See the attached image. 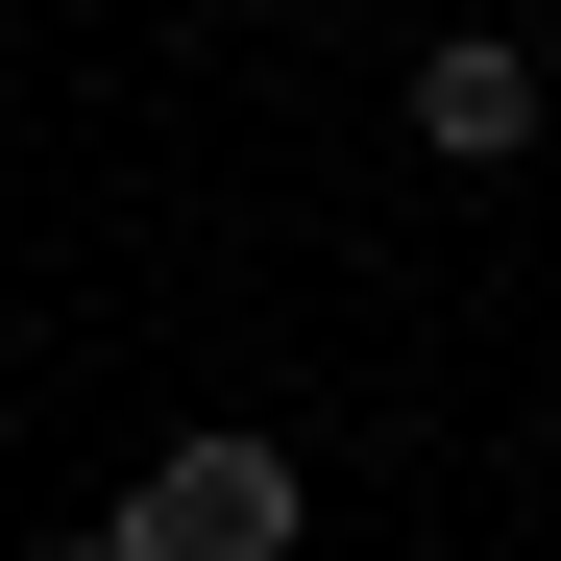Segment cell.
I'll list each match as a JSON object with an SVG mask.
<instances>
[{"instance_id":"obj_1","label":"cell","mask_w":561,"mask_h":561,"mask_svg":"<svg viewBox=\"0 0 561 561\" xmlns=\"http://www.w3.org/2000/svg\"><path fill=\"white\" fill-rule=\"evenodd\" d=\"M294 513H318V463L220 415V439H147V489L73 537V561H294Z\"/></svg>"},{"instance_id":"obj_2","label":"cell","mask_w":561,"mask_h":561,"mask_svg":"<svg viewBox=\"0 0 561 561\" xmlns=\"http://www.w3.org/2000/svg\"><path fill=\"white\" fill-rule=\"evenodd\" d=\"M415 147H439V171H513V147H537V49H513V25H439V49H415Z\"/></svg>"}]
</instances>
